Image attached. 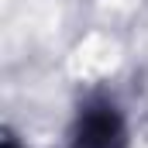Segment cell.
I'll return each instance as SVG.
<instances>
[{
    "mask_svg": "<svg viewBox=\"0 0 148 148\" xmlns=\"http://www.w3.org/2000/svg\"><path fill=\"white\" fill-rule=\"evenodd\" d=\"M124 145V121L114 107H90L76 127L73 148H121Z\"/></svg>",
    "mask_w": 148,
    "mask_h": 148,
    "instance_id": "cell-1",
    "label": "cell"
}]
</instances>
